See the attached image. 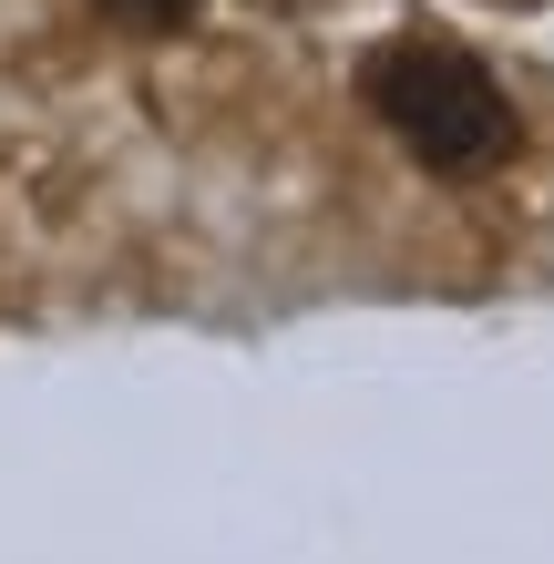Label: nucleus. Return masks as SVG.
<instances>
[{
	"mask_svg": "<svg viewBox=\"0 0 554 564\" xmlns=\"http://www.w3.org/2000/svg\"><path fill=\"white\" fill-rule=\"evenodd\" d=\"M104 21H123V31H185L195 0H104Z\"/></svg>",
	"mask_w": 554,
	"mask_h": 564,
	"instance_id": "2",
	"label": "nucleus"
},
{
	"mask_svg": "<svg viewBox=\"0 0 554 564\" xmlns=\"http://www.w3.org/2000/svg\"><path fill=\"white\" fill-rule=\"evenodd\" d=\"M370 113L432 164V175H493V164H513V144H524L503 83L482 73L472 52H452V42L370 52Z\"/></svg>",
	"mask_w": 554,
	"mask_h": 564,
	"instance_id": "1",
	"label": "nucleus"
}]
</instances>
